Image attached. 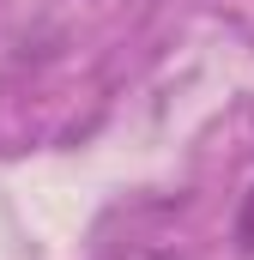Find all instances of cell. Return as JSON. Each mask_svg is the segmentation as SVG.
I'll use <instances>...</instances> for the list:
<instances>
[{
  "mask_svg": "<svg viewBox=\"0 0 254 260\" xmlns=\"http://www.w3.org/2000/svg\"><path fill=\"white\" fill-rule=\"evenodd\" d=\"M236 248L254 254V188L242 194V212H236Z\"/></svg>",
  "mask_w": 254,
  "mask_h": 260,
  "instance_id": "obj_1",
  "label": "cell"
}]
</instances>
